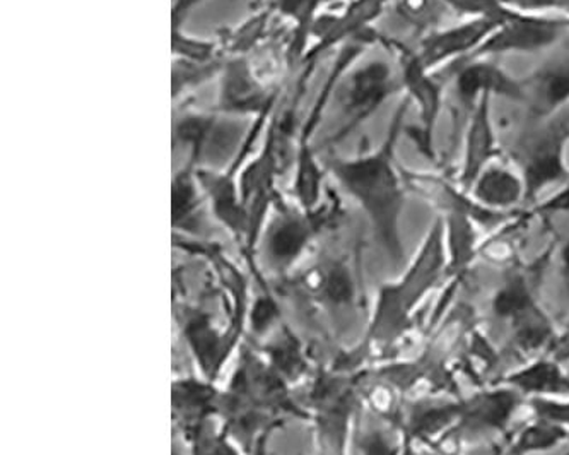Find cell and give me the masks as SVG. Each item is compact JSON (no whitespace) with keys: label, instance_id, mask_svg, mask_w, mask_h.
Segmentation results:
<instances>
[{"label":"cell","instance_id":"cell-1","mask_svg":"<svg viewBox=\"0 0 569 455\" xmlns=\"http://www.w3.org/2000/svg\"><path fill=\"white\" fill-rule=\"evenodd\" d=\"M411 108V101L402 97L378 148L351 158L329 156L323 159L333 180L367 212L375 234L396 263L402 260L400 218L409 190L403 167L397 161V146L406 130L407 113Z\"/></svg>","mask_w":569,"mask_h":455},{"label":"cell","instance_id":"cell-2","mask_svg":"<svg viewBox=\"0 0 569 455\" xmlns=\"http://www.w3.org/2000/svg\"><path fill=\"white\" fill-rule=\"evenodd\" d=\"M447 260V237H445L443 218H438L429 228L428 237L422 241L419 256L411 269L399 285L383 289L380 308H378V336L390 337L400 334L409 323L412 307L421 300L422 295L440 279Z\"/></svg>","mask_w":569,"mask_h":455},{"label":"cell","instance_id":"cell-3","mask_svg":"<svg viewBox=\"0 0 569 455\" xmlns=\"http://www.w3.org/2000/svg\"><path fill=\"white\" fill-rule=\"evenodd\" d=\"M339 89L342 123L323 142V146H329V148L345 142L362 123H367L390 98L402 93L397 67L380 57L362 60V62L358 60L346 72Z\"/></svg>","mask_w":569,"mask_h":455},{"label":"cell","instance_id":"cell-4","mask_svg":"<svg viewBox=\"0 0 569 455\" xmlns=\"http://www.w3.org/2000/svg\"><path fill=\"white\" fill-rule=\"evenodd\" d=\"M378 43L396 57L403 97L411 101L412 107L418 108L419 129L409 130V136L415 139L422 155L429 159L437 158L435 133L443 110V82L437 78V72L422 63L416 49L381 33L378 34Z\"/></svg>","mask_w":569,"mask_h":455},{"label":"cell","instance_id":"cell-5","mask_svg":"<svg viewBox=\"0 0 569 455\" xmlns=\"http://www.w3.org/2000/svg\"><path fill=\"white\" fill-rule=\"evenodd\" d=\"M569 108L542 122L517 149V167L526 180L527 200L569 180Z\"/></svg>","mask_w":569,"mask_h":455},{"label":"cell","instance_id":"cell-6","mask_svg":"<svg viewBox=\"0 0 569 455\" xmlns=\"http://www.w3.org/2000/svg\"><path fill=\"white\" fill-rule=\"evenodd\" d=\"M216 113L230 119L270 120L281 105L282 89L269 85L250 57H228L218 78Z\"/></svg>","mask_w":569,"mask_h":455},{"label":"cell","instance_id":"cell-7","mask_svg":"<svg viewBox=\"0 0 569 455\" xmlns=\"http://www.w3.org/2000/svg\"><path fill=\"white\" fill-rule=\"evenodd\" d=\"M396 0H349L339 11H323L315 21L311 38L313 43L308 47L301 66H317L332 50H340L345 44L359 38L371 37L373 24L383 16Z\"/></svg>","mask_w":569,"mask_h":455},{"label":"cell","instance_id":"cell-8","mask_svg":"<svg viewBox=\"0 0 569 455\" xmlns=\"http://www.w3.org/2000/svg\"><path fill=\"white\" fill-rule=\"evenodd\" d=\"M569 31L566 16L527 14L515 11L489 34L473 57L520 56L551 49ZM472 57V59H473Z\"/></svg>","mask_w":569,"mask_h":455},{"label":"cell","instance_id":"cell-9","mask_svg":"<svg viewBox=\"0 0 569 455\" xmlns=\"http://www.w3.org/2000/svg\"><path fill=\"white\" fill-rule=\"evenodd\" d=\"M498 24L499 19L477 16L459 24L435 28L421 38L416 52L428 69L438 72L448 63L472 59Z\"/></svg>","mask_w":569,"mask_h":455},{"label":"cell","instance_id":"cell-10","mask_svg":"<svg viewBox=\"0 0 569 455\" xmlns=\"http://www.w3.org/2000/svg\"><path fill=\"white\" fill-rule=\"evenodd\" d=\"M453 93L467 113L485 97L492 100L503 98L520 105L526 100L523 78L511 75L491 57L463 60L462 67L453 76Z\"/></svg>","mask_w":569,"mask_h":455},{"label":"cell","instance_id":"cell-11","mask_svg":"<svg viewBox=\"0 0 569 455\" xmlns=\"http://www.w3.org/2000/svg\"><path fill=\"white\" fill-rule=\"evenodd\" d=\"M407 189L418 194L422 199L437 206L445 212V216L463 215L469 216L481 225H492L507 218L508 212H496L482 208L469 190L463 189L459 181L448 180L443 175L429 174V171H412L403 168Z\"/></svg>","mask_w":569,"mask_h":455},{"label":"cell","instance_id":"cell-12","mask_svg":"<svg viewBox=\"0 0 569 455\" xmlns=\"http://www.w3.org/2000/svg\"><path fill=\"white\" fill-rule=\"evenodd\" d=\"M197 178L202 187L203 196L211 204L216 219L238 237H250V209L244 202L241 192L240 170L228 165L226 170H211V168H196Z\"/></svg>","mask_w":569,"mask_h":455},{"label":"cell","instance_id":"cell-13","mask_svg":"<svg viewBox=\"0 0 569 455\" xmlns=\"http://www.w3.org/2000/svg\"><path fill=\"white\" fill-rule=\"evenodd\" d=\"M499 138L492 117V98H482L467 119L463 136L462 161H460L459 184L469 190L481 171L498 161Z\"/></svg>","mask_w":569,"mask_h":455},{"label":"cell","instance_id":"cell-14","mask_svg":"<svg viewBox=\"0 0 569 455\" xmlns=\"http://www.w3.org/2000/svg\"><path fill=\"white\" fill-rule=\"evenodd\" d=\"M276 216L266 230V248L270 260L276 264L292 263L310 244L318 226L317 209H295L276 199Z\"/></svg>","mask_w":569,"mask_h":455},{"label":"cell","instance_id":"cell-15","mask_svg":"<svg viewBox=\"0 0 569 455\" xmlns=\"http://www.w3.org/2000/svg\"><path fill=\"white\" fill-rule=\"evenodd\" d=\"M523 107L536 122L555 119L569 108V59L549 60L537 67L523 78Z\"/></svg>","mask_w":569,"mask_h":455},{"label":"cell","instance_id":"cell-16","mask_svg":"<svg viewBox=\"0 0 569 455\" xmlns=\"http://www.w3.org/2000/svg\"><path fill=\"white\" fill-rule=\"evenodd\" d=\"M469 192L482 208L496 212H508L518 204L527 202L526 180L517 165L501 164L499 159L481 171Z\"/></svg>","mask_w":569,"mask_h":455},{"label":"cell","instance_id":"cell-17","mask_svg":"<svg viewBox=\"0 0 569 455\" xmlns=\"http://www.w3.org/2000/svg\"><path fill=\"white\" fill-rule=\"evenodd\" d=\"M222 116L214 110H196L183 108L174 111L173 145L187 151L186 165L193 168L202 167L209 148L219 133Z\"/></svg>","mask_w":569,"mask_h":455},{"label":"cell","instance_id":"cell-18","mask_svg":"<svg viewBox=\"0 0 569 455\" xmlns=\"http://www.w3.org/2000/svg\"><path fill=\"white\" fill-rule=\"evenodd\" d=\"M330 0H270L269 8L274 14L291 22L292 37L289 40V63L300 66L307 53L315 21L322 14Z\"/></svg>","mask_w":569,"mask_h":455},{"label":"cell","instance_id":"cell-19","mask_svg":"<svg viewBox=\"0 0 569 455\" xmlns=\"http://www.w3.org/2000/svg\"><path fill=\"white\" fill-rule=\"evenodd\" d=\"M518 397L511 390H491L460 404L459 422L469 429H503L517 409Z\"/></svg>","mask_w":569,"mask_h":455},{"label":"cell","instance_id":"cell-20","mask_svg":"<svg viewBox=\"0 0 569 455\" xmlns=\"http://www.w3.org/2000/svg\"><path fill=\"white\" fill-rule=\"evenodd\" d=\"M202 199H206V196L197 178L196 168L181 165L173 177V225L189 228L190 222L199 215Z\"/></svg>","mask_w":569,"mask_h":455},{"label":"cell","instance_id":"cell-21","mask_svg":"<svg viewBox=\"0 0 569 455\" xmlns=\"http://www.w3.org/2000/svg\"><path fill=\"white\" fill-rule=\"evenodd\" d=\"M272 16L274 11L267 6L238 27L222 31L219 40L226 57H250V50L256 49L266 37Z\"/></svg>","mask_w":569,"mask_h":455},{"label":"cell","instance_id":"cell-22","mask_svg":"<svg viewBox=\"0 0 569 455\" xmlns=\"http://www.w3.org/2000/svg\"><path fill=\"white\" fill-rule=\"evenodd\" d=\"M518 389L532 394H569V378L555 362H539L508 378Z\"/></svg>","mask_w":569,"mask_h":455},{"label":"cell","instance_id":"cell-23","mask_svg":"<svg viewBox=\"0 0 569 455\" xmlns=\"http://www.w3.org/2000/svg\"><path fill=\"white\" fill-rule=\"evenodd\" d=\"M226 60V59H224ZM224 60L216 62H189V60L173 59V71H171V95L173 100L186 98L196 89L208 85L212 79L221 75Z\"/></svg>","mask_w":569,"mask_h":455},{"label":"cell","instance_id":"cell-24","mask_svg":"<svg viewBox=\"0 0 569 455\" xmlns=\"http://www.w3.org/2000/svg\"><path fill=\"white\" fill-rule=\"evenodd\" d=\"M171 52L173 59L189 62H216L228 59L219 38H199L186 33L183 28H171Z\"/></svg>","mask_w":569,"mask_h":455},{"label":"cell","instance_id":"cell-25","mask_svg":"<svg viewBox=\"0 0 569 455\" xmlns=\"http://www.w3.org/2000/svg\"><path fill=\"white\" fill-rule=\"evenodd\" d=\"M495 314L499 318H511L517 323L518 318L529 314L533 304L532 293H530L529 283L523 276H515L503 288L496 293L495 301H492Z\"/></svg>","mask_w":569,"mask_h":455},{"label":"cell","instance_id":"cell-26","mask_svg":"<svg viewBox=\"0 0 569 455\" xmlns=\"http://www.w3.org/2000/svg\"><path fill=\"white\" fill-rule=\"evenodd\" d=\"M460 404H432L418 407L411 416V432L416 437H429L459 419Z\"/></svg>","mask_w":569,"mask_h":455},{"label":"cell","instance_id":"cell-27","mask_svg":"<svg viewBox=\"0 0 569 455\" xmlns=\"http://www.w3.org/2000/svg\"><path fill=\"white\" fill-rule=\"evenodd\" d=\"M568 437L565 428L556 423L546 422L537 423L521 432L518 437L517 445L513 447L515 455L529 454V452L546 451V448L555 447L562 438Z\"/></svg>","mask_w":569,"mask_h":455},{"label":"cell","instance_id":"cell-28","mask_svg":"<svg viewBox=\"0 0 569 455\" xmlns=\"http://www.w3.org/2000/svg\"><path fill=\"white\" fill-rule=\"evenodd\" d=\"M397 14L402 16L412 27H437L445 6L440 0H396Z\"/></svg>","mask_w":569,"mask_h":455},{"label":"cell","instance_id":"cell-29","mask_svg":"<svg viewBox=\"0 0 569 455\" xmlns=\"http://www.w3.org/2000/svg\"><path fill=\"white\" fill-rule=\"evenodd\" d=\"M551 336V326L537 308L517 320V343L523 349H537Z\"/></svg>","mask_w":569,"mask_h":455},{"label":"cell","instance_id":"cell-30","mask_svg":"<svg viewBox=\"0 0 569 455\" xmlns=\"http://www.w3.org/2000/svg\"><path fill=\"white\" fill-rule=\"evenodd\" d=\"M441 4L451 11L460 12L466 18H477V16H488L503 21L515 11L501 4V0H440Z\"/></svg>","mask_w":569,"mask_h":455},{"label":"cell","instance_id":"cell-31","mask_svg":"<svg viewBox=\"0 0 569 455\" xmlns=\"http://www.w3.org/2000/svg\"><path fill=\"white\" fill-rule=\"evenodd\" d=\"M351 275L345 266H332L327 273L326 293L329 295L333 304L346 305L351 304L355 297V288H352Z\"/></svg>","mask_w":569,"mask_h":455},{"label":"cell","instance_id":"cell-32","mask_svg":"<svg viewBox=\"0 0 569 455\" xmlns=\"http://www.w3.org/2000/svg\"><path fill=\"white\" fill-rule=\"evenodd\" d=\"M511 11L527 12V14H565L568 0H501Z\"/></svg>","mask_w":569,"mask_h":455},{"label":"cell","instance_id":"cell-33","mask_svg":"<svg viewBox=\"0 0 569 455\" xmlns=\"http://www.w3.org/2000/svg\"><path fill=\"white\" fill-rule=\"evenodd\" d=\"M533 412L556 425L569 426V404L551 403V400L537 399L532 403Z\"/></svg>","mask_w":569,"mask_h":455},{"label":"cell","instance_id":"cell-34","mask_svg":"<svg viewBox=\"0 0 569 455\" xmlns=\"http://www.w3.org/2000/svg\"><path fill=\"white\" fill-rule=\"evenodd\" d=\"M206 0H174L171 8V28H183L187 19L192 16L197 8L203 4Z\"/></svg>","mask_w":569,"mask_h":455},{"label":"cell","instance_id":"cell-35","mask_svg":"<svg viewBox=\"0 0 569 455\" xmlns=\"http://www.w3.org/2000/svg\"><path fill=\"white\" fill-rule=\"evenodd\" d=\"M365 451H367V455H393L392 448H390V445L387 444V441H383L380 435H371V437L368 438Z\"/></svg>","mask_w":569,"mask_h":455},{"label":"cell","instance_id":"cell-36","mask_svg":"<svg viewBox=\"0 0 569 455\" xmlns=\"http://www.w3.org/2000/svg\"><path fill=\"white\" fill-rule=\"evenodd\" d=\"M555 356L558 362H566L569 359V327L565 334H562L561 339L558 340V345H556Z\"/></svg>","mask_w":569,"mask_h":455},{"label":"cell","instance_id":"cell-37","mask_svg":"<svg viewBox=\"0 0 569 455\" xmlns=\"http://www.w3.org/2000/svg\"><path fill=\"white\" fill-rule=\"evenodd\" d=\"M561 267L562 278H565L566 286L569 289V240L561 248Z\"/></svg>","mask_w":569,"mask_h":455},{"label":"cell","instance_id":"cell-38","mask_svg":"<svg viewBox=\"0 0 569 455\" xmlns=\"http://www.w3.org/2000/svg\"><path fill=\"white\" fill-rule=\"evenodd\" d=\"M263 2H267V0H257V6L263 4Z\"/></svg>","mask_w":569,"mask_h":455},{"label":"cell","instance_id":"cell-39","mask_svg":"<svg viewBox=\"0 0 569 455\" xmlns=\"http://www.w3.org/2000/svg\"><path fill=\"white\" fill-rule=\"evenodd\" d=\"M566 18H568V21H569V14H568V16H566Z\"/></svg>","mask_w":569,"mask_h":455}]
</instances>
